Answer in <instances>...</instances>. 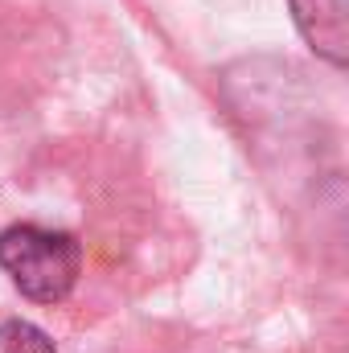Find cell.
Masks as SVG:
<instances>
[{
    "mask_svg": "<svg viewBox=\"0 0 349 353\" xmlns=\"http://www.w3.org/2000/svg\"><path fill=\"white\" fill-rule=\"evenodd\" d=\"M0 267L17 283V292L33 304H58L74 292L83 251L66 230L17 222L0 230Z\"/></svg>",
    "mask_w": 349,
    "mask_h": 353,
    "instance_id": "6da1fadb",
    "label": "cell"
},
{
    "mask_svg": "<svg viewBox=\"0 0 349 353\" xmlns=\"http://www.w3.org/2000/svg\"><path fill=\"white\" fill-rule=\"evenodd\" d=\"M296 25L308 37V46L329 58L333 66H346V8L341 0H292Z\"/></svg>",
    "mask_w": 349,
    "mask_h": 353,
    "instance_id": "7a4b0ae2",
    "label": "cell"
},
{
    "mask_svg": "<svg viewBox=\"0 0 349 353\" xmlns=\"http://www.w3.org/2000/svg\"><path fill=\"white\" fill-rule=\"evenodd\" d=\"M0 353H58V350L33 321L12 316V321L0 325Z\"/></svg>",
    "mask_w": 349,
    "mask_h": 353,
    "instance_id": "3957f363",
    "label": "cell"
}]
</instances>
